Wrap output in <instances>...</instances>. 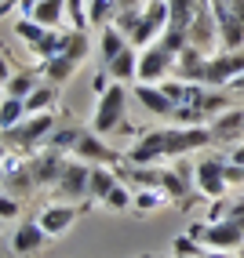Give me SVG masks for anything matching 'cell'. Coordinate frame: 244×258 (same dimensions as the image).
Masks as SVG:
<instances>
[{
  "label": "cell",
  "mask_w": 244,
  "mask_h": 258,
  "mask_svg": "<svg viewBox=\"0 0 244 258\" xmlns=\"http://www.w3.org/2000/svg\"><path fill=\"white\" fill-rule=\"evenodd\" d=\"M66 8H69V26L73 29H88V0H66Z\"/></svg>",
  "instance_id": "31"
},
{
  "label": "cell",
  "mask_w": 244,
  "mask_h": 258,
  "mask_svg": "<svg viewBox=\"0 0 244 258\" xmlns=\"http://www.w3.org/2000/svg\"><path fill=\"white\" fill-rule=\"evenodd\" d=\"M47 240H51V236H47V229L40 226V218H37V222H22V226L15 229V236H11V254H19V258H22V254H37Z\"/></svg>",
  "instance_id": "17"
},
{
  "label": "cell",
  "mask_w": 244,
  "mask_h": 258,
  "mask_svg": "<svg viewBox=\"0 0 244 258\" xmlns=\"http://www.w3.org/2000/svg\"><path fill=\"white\" fill-rule=\"evenodd\" d=\"M201 258H233V254H230V251H219V247H208Z\"/></svg>",
  "instance_id": "36"
},
{
  "label": "cell",
  "mask_w": 244,
  "mask_h": 258,
  "mask_svg": "<svg viewBox=\"0 0 244 258\" xmlns=\"http://www.w3.org/2000/svg\"><path fill=\"white\" fill-rule=\"evenodd\" d=\"M120 182V175H117V171L110 167V164H95L91 167V189H88V200H106L110 197V189Z\"/></svg>",
  "instance_id": "22"
},
{
  "label": "cell",
  "mask_w": 244,
  "mask_h": 258,
  "mask_svg": "<svg viewBox=\"0 0 244 258\" xmlns=\"http://www.w3.org/2000/svg\"><path fill=\"white\" fill-rule=\"evenodd\" d=\"M66 153H59V149H44V153H33L29 157V171H33V178H37V185H55L59 178H62V167H66Z\"/></svg>",
  "instance_id": "14"
},
{
  "label": "cell",
  "mask_w": 244,
  "mask_h": 258,
  "mask_svg": "<svg viewBox=\"0 0 244 258\" xmlns=\"http://www.w3.org/2000/svg\"><path fill=\"white\" fill-rule=\"evenodd\" d=\"M189 236L204 247H219V251H237L244 244V229L237 226L233 218H215V222H204V226H193Z\"/></svg>",
  "instance_id": "7"
},
{
  "label": "cell",
  "mask_w": 244,
  "mask_h": 258,
  "mask_svg": "<svg viewBox=\"0 0 244 258\" xmlns=\"http://www.w3.org/2000/svg\"><path fill=\"white\" fill-rule=\"evenodd\" d=\"M164 204H171V197L164 189H138L135 193V208L138 211H153V208H164Z\"/></svg>",
  "instance_id": "30"
},
{
  "label": "cell",
  "mask_w": 244,
  "mask_h": 258,
  "mask_svg": "<svg viewBox=\"0 0 244 258\" xmlns=\"http://www.w3.org/2000/svg\"><path fill=\"white\" fill-rule=\"evenodd\" d=\"M226 182H230V185H244V164L226 160Z\"/></svg>",
  "instance_id": "33"
},
{
  "label": "cell",
  "mask_w": 244,
  "mask_h": 258,
  "mask_svg": "<svg viewBox=\"0 0 244 258\" xmlns=\"http://www.w3.org/2000/svg\"><path fill=\"white\" fill-rule=\"evenodd\" d=\"M33 4H37V0H22V8H26V15H29V8H33Z\"/></svg>",
  "instance_id": "38"
},
{
  "label": "cell",
  "mask_w": 244,
  "mask_h": 258,
  "mask_svg": "<svg viewBox=\"0 0 244 258\" xmlns=\"http://www.w3.org/2000/svg\"><path fill=\"white\" fill-rule=\"evenodd\" d=\"M193 182L197 193H204L208 200H222L226 197V157H215V153H204L193 164Z\"/></svg>",
  "instance_id": "9"
},
{
  "label": "cell",
  "mask_w": 244,
  "mask_h": 258,
  "mask_svg": "<svg viewBox=\"0 0 244 258\" xmlns=\"http://www.w3.org/2000/svg\"><path fill=\"white\" fill-rule=\"evenodd\" d=\"M84 131H88V127H80V124H62V127L51 131L47 146H51V149H59V153H73L77 142L84 139Z\"/></svg>",
  "instance_id": "25"
},
{
  "label": "cell",
  "mask_w": 244,
  "mask_h": 258,
  "mask_svg": "<svg viewBox=\"0 0 244 258\" xmlns=\"http://www.w3.org/2000/svg\"><path fill=\"white\" fill-rule=\"evenodd\" d=\"M120 0H88V22L95 26V29H102V26H110L117 15H120Z\"/></svg>",
  "instance_id": "27"
},
{
  "label": "cell",
  "mask_w": 244,
  "mask_h": 258,
  "mask_svg": "<svg viewBox=\"0 0 244 258\" xmlns=\"http://www.w3.org/2000/svg\"><path fill=\"white\" fill-rule=\"evenodd\" d=\"M26 98H15V95H4V102H0V131L4 127H15L19 120H26Z\"/></svg>",
  "instance_id": "28"
},
{
  "label": "cell",
  "mask_w": 244,
  "mask_h": 258,
  "mask_svg": "<svg viewBox=\"0 0 244 258\" xmlns=\"http://www.w3.org/2000/svg\"><path fill=\"white\" fill-rule=\"evenodd\" d=\"M135 204V197H131V189H128V182L120 178L113 189H110V197L102 200V208H110V211H124V208H131Z\"/></svg>",
  "instance_id": "29"
},
{
  "label": "cell",
  "mask_w": 244,
  "mask_h": 258,
  "mask_svg": "<svg viewBox=\"0 0 244 258\" xmlns=\"http://www.w3.org/2000/svg\"><path fill=\"white\" fill-rule=\"evenodd\" d=\"M208 131H212V142L215 146H237V142H244V109H237V106L222 109L219 116L208 120Z\"/></svg>",
  "instance_id": "11"
},
{
  "label": "cell",
  "mask_w": 244,
  "mask_h": 258,
  "mask_svg": "<svg viewBox=\"0 0 244 258\" xmlns=\"http://www.w3.org/2000/svg\"><path fill=\"white\" fill-rule=\"evenodd\" d=\"M88 51H91L88 29H69L66 47H62L51 62H44V66H40V70H44V80H51V84H59V88H62V84H66V80H73V73L84 66Z\"/></svg>",
  "instance_id": "3"
},
{
  "label": "cell",
  "mask_w": 244,
  "mask_h": 258,
  "mask_svg": "<svg viewBox=\"0 0 244 258\" xmlns=\"http://www.w3.org/2000/svg\"><path fill=\"white\" fill-rule=\"evenodd\" d=\"M128 44H131V40H128V33H120L113 22H110V26H102V66H110Z\"/></svg>",
  "instance_id": "26"
},
{
  "label": "cell",
  "mask_w": 244,
  "mask_h": 258,
  "mask_svg": "<svg viewBox=\"0 0 244 258\" xmlns=\"http://www.w3.org/2000/svg\"><path fill=\"white\" fill-rule=\"evenodd\" d=\"M244 73V47H219L215 55H208V88H230V84Z\"/></svg>",
  "instance_id": "8"
},
{
  "label": "cell",
  "mask_w": 244,
  "mask_h": 258,
  "mask_svg": "<svg viewBox=\"0 0 244 258\" xmlns=\"http://www.w3.org/2000/svg\"><path fill=\"white\" fill-rule=\"evenodd\" d=\"M37 84H40V73H37V70H19V73H11V77L4 80V95L29 98L33 91H37Z\"/></svg>",
  "instance_id": "24"
},
{
  "label": "cell",
  "mask_w": 244,
  "mask_h": 258,
  "mask_svg": "<svg viewBox=\"0 0 244 258\" xmlns=\"http://www.w3.org/2000/svg\"><path fill=\"white\" fill-rule=\"evenodd\" d=\"M212 142L208 124H175V127H153L135 139V146L124 153V164H164L182 160L186 153H201Z\"/></svg>",
  "instance_id": "1"
},
{
  "label": "cell",
  "mask_w": 244,
  "mask_h": 258,
  "mask_svg": "<svg viewBox=\"0 0 244 258\" xmlns=\"http://www.w3.org/2000/svg\"><path fill=\"white\" fill-rule=\"evenodd\" d=\"M84 215V204H47V208L40 211V226L47 229V236L55 240V236H62L69 226H73V222Z\"/></svg>",
  "instance_id": "13"
},
{
  "label": "cell",
  "mask_w": 244,
  "mask_h": 258,
  "mask_svg": "<svg viewBox=\"0 0 244 258\" xmlns=\"http://www.w3.org/2000/svg\"><path fill=\"white\" fill-rule=\"evenodd\" d=\"M175 73L189 84H204V73H208V51L193 47V44H186L179 51V58H175Z\"/></svg>",
  "instance_id": "18"
},
{
  "label": "cell",
  "mask_w": 244,
  "mask_h": 258,
  "mask_svg": "<svg viewBox=\"0 0 244 258\" xmlns=\"http://www.w3.org/2000/svg\"><path fill=\"white\" fill-rule=\"evenodd\" d=\"M168 22H171V4H168V0H146L142 15H138V26L131 33V44L135 47H146L153 40H161Z\"/></svg>",
  "instance_id": "6"
},
{
  "label": "cell",
  "mask_w": 244,
  "mask_h": 258,
  "mask_svg": "<svg viewBox=\"0 0 244 258\" xmlns=\"http://www.w3.org/2000/svg\"><path fill=\"white\" fill-rule=\"evenodd\" d=\"M230 88H233V91H240V95H244V73H240V77H237V80H233V84H230Z\"/></svg>",
  "instance_id": "37"
},
{
  "label": "cell",
  "mask_w": 244,
  "mask_h": 258,
  "mask_svg": "<svg viewBox=\"0 0 244 258\" xmlns=\"http://www.w3.org/2000/svg\"><path fill=\"white\" fill-rule=\"evenodd\" d=\"M226 218H233L237 226L244 229V200H237V204H230V208H226Z\"/></svg>",
  "instance_id": "34"
},
{
  "label": "cell",
  "mask_w": 244,
  "mask_h": 258,
  "mask_svg": "<svg viewBox=\"0 0 244 258\" xmlns=\"http://www.w3.org/2000/svg\"><path fill=\"white\" fill-rule=\"evenodd\" d=\"M175 58L179 51H171L164 40H153L138 51V80L142 84H161L168 80V73H175Z\"/></svg>",
  "instance_id": "5"
},
{
  "label": "cell",
  "mask_w": 244,
  "mask_h": 258,
  "mask_svg": "<svg viewBox=\"0 0 244 258\" xmlns=\"http://www.w3.org/2000/svg\"><path fill=\"white\" fill-rule=\"evenodd\" d=\"M29 19H37L47 29H62L69 22V8H66V0H37L29 8Z\"/></svg>",
  "instance_id": "19"
},
{
  "label": "cell",
  "mask_w": 244,
  "mask_h": 258,
  "mask_svg": "<svg viewBox=\"0 0 244 258\" xmlns=\"http://www.w3.org/2000/svg\"><path fill=\"white\" fill-rule=\"evenodd\" d=\"M113 80H120V84H131V80H138V51H135V44H128L120 55L110 62V66H102Z\"/></svg>",
  "instance_id": "20"
},
{
  "label": "cell",
  "mask_w": 244,
  "mask_h": 258,
  "mask_svg": "<svg viewBox=\"0 0 244 258\" xmlns=\"http://www.w3.org/2000/svg\"><path fill=\"white\" fill-rule=\"evenodd\" d=\"M131 95L138 98V106H142L146 113H153V116H175V102L168 98V91L161 88V84H142V80H135V88H131Z\"/></svg>",
  "instance_id": "15"
},
{
  "label": "cell",
  "mask_w": 244,
  "mask_h": 258,
  "mask_svg": "<svg viewBox=\"0 0 244 258\" xmlns=\"http://www.w3.org/2000/svg\"><path fill=\"white\" fill-rule=\"evenodd\" d=\"M128 95H131L128 84L113 80L110 88L99 95V102H95V113H91V131H99V135H113V131L124 127V116H128Z\"/></svg>",
  "instance_id": "4"
},
{
  "label": "cell",
  "mask_w": 244,
  "mask_h": 258,
  "mask_svg": "<svg viewBox=\"0 0 244 258\" xmlns=\"http://www.w3.org/2000/svg\"><path fill=\"white\" fill-rule=\"evenodd\" d=\"M15 215H19V197L4 193V200H0V218H4V222H11Z\"/></svg>",
  "instance_id": "32"
},
{
  "label": "cell",
  "mask_w": 244,
  "mask_h": 258,
  "mask_svg": "<svg viewBox=\"0 0 244 258\" xmlns=\"http://www.w3.org/2000/svg\"><path fill=\"white\" fill-rule=\"evenodd\" d=\"M55 102H59V84L40 80L37 91L26 98V113H55Z\"/></svg>",
  "instance_id": "23"
},
{
  "label": "cell",
  "mask_w": 244,
  "mask_h": 258,
  "mask_svg": "<svg viewBox=\"0 0 244 258\" xmlns=\"http://www.w3.org/2000/svg\"><path fill=\"white\" fill-rule=\"evenodd\" d=\"M88 189H91V164H88V160H80V157L66 160L62 178L55 182V193H59L62 200L80 204V200H88Z\"/></svg>",
  "instance_id": "10"
},
{
  "label": "cell",
  "mask_w": 244,
  "mask_h": 258,
  "mask_svg": "<svg viewBox=\"0 0 244 258\" xmlns=\"http://www.w3.org/2000/svg\"><path fill=\"white\" fill-rule=\"evenodd\" d=\"M226 160H237V164H244V142H237V146L230 149V157H226Z\"/></svg>",
  "instance_id": "35"
},
{
  "label": "cell",
  "mask_w": 244,
  "mask_h": 258,
  "mask_svg": "<svg viewBox=\"0 0 244 258\" xmlns=\"http://www.w3.org/2000/svg\"><path fill=\"white\" fill-rule=\"evenodd\" d=\"M161 189L171 197V204H186L189 189H197L193 171H186V164H175V167H164L161 164Z\"/></svg>",
  "instance_id": "16"
},
{
  "label": "cell",
  "mask_w": 244,
  "mask_h": 258,
  "mask_svg": "<svg viewBox=\"0 0 244 258\" xmlns=\"http://www.w3.org/2000/svg\"><path fill=\"white\" fill-rule=\"evenodd\" d=\"M66 40H69V33H66V29H44V37H40L37 44H29V55L44 66V62H51V58H55L59 51L66 47Z\"/></svg>",
  "instance_id": "21"
},
{
  "label": "cell",
  "mask_w": 244,
  "mask_h": 258,
  "mask_svg": "<svg viewBox=\"0 0 244 258\" xmlns=\"http://www.w3.org/2000/svg\"><path fill=\"white\" fill-rule=\"evenodd\" d=\"M59 127L55 113H29L15 127H4V153H40L51 139V131Z\"/></svg>",
  "instance_id": "2"
},
{
  "label": "cell",
  "mask_w": 244,
  "mask_h": 258,
  "mask_svg": "<svg viewBox=\"0 0 244 258\" xmlns=\"http://www.w3.org/2000/svg\"><path fill=\"white\" fill-rule=\"evenodd\" d=\"M73 157L88 160L91 167H95V164H110V167H113V164H120V160H124V157H120L117 149H110V146H106V135H99V131H91V127L84 131V139L77 142Z\"/></svg>",
  "instance_id": "12"
}]
</instances>
